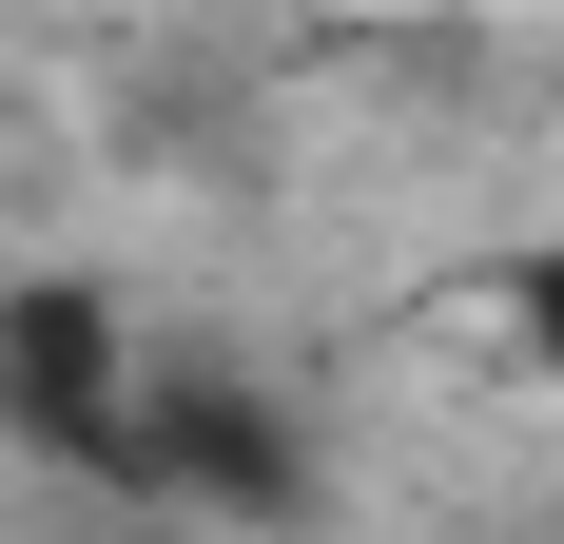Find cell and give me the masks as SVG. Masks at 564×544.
I'll use <instances>...</instances> for the list:
<instances>
[{"label": "cell", "instance_id": "cell-1", "mask_svg": "<svg viewBox=\"0 0 564 544\" xmlns=\"http://www.w3.org/2000/svg\"><path fill=\"white\" fill-rule=\"evenodd\" d=\"M0 389H20V428H40L58 467H117V487H137V389H117L98 292H20V312H0Z\"/></svg>", "mask_w": 564, "mask_h": 544}, {"label": "cell", "instance_id": "cell-2", "mask_svg": "<svg viewBox=\"0 0 564 544\" xmlns=\"http://www.w3.org/2000/svg\"><path fill=\"white\" fill-rule=\"evenodd\" d=\"M525 330H545V350H564V253H545V272H525Z\"/></svg>", "mask_w": 564, "mask_h": 544}]
</instances>
